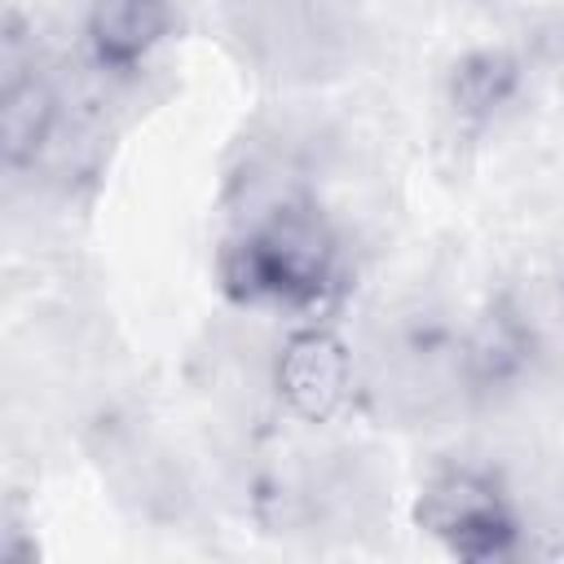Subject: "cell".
I'll return each instance as SVG.
<instances>
[{
	"label": "cell",
	"mask_w": 564,
	"mask_h": 564,
	"mask_svg": "<svg viewBox=\"0 0 564 564\" xmlns=\"http://www.w3.org/2000/svg\"><path fill=\"white\" fill-rule=\"evenodd\" d=\"M335 260L339 251L326 220L286 203L220 251V286L238 304L313 308L335 282Z\"/></svg>",
	"instance_id": "6da1fadb"
},
{
	"label": "cell",
	"mask_w": 564,
	"mask_h": 564,
	"mask_svg": "<svg viewBox=\"0 0 564 564\" xmlns=\"http://www.w3.org/2000/svg\"><path fill=\"white\" fill-rule=\"evenodd\" d=\"M414 520L423 533H432L463 560H494V555H507L516 542V516L502 489L489 476L467 467L436 476L419 494Z\"/></svg>",
	"instance_id": "7a4b0ae2"
},
{
	"label": "cell",
	"mask_w": 564,
	"mask_h": 564,
	"mask_svg": "<svg viewBox=\"0 0 564 564\" xmlns=\"http://www.w3.org/2000/svg\"><path fill=\"white\" fill-rule=\"evenodd\" d=\"M273 383L291 414H300L304 423H326L352 397V357L339 335L308 326L282 344Z\"/></svg>",
	"instance_id": "3957f363"
},
{
	"label": "cell",
	"mask_w": 564,
	"mask_h": 564,
	"mask_svg": "<svg viewBox=\"0 0 564 564\" xmlns=\"http://www.w3.org/2000/svg\"><path fill=\"white\" fill-rule=\"evenodd\" d=\"M167 0H88V40L101 66H137L167 31Z\"/></svg>",
	"instance_id": "277c9868"
},
{
	"label": "cell",
	"mask_w": 564,
	"mask_h": 564,
	"mask_svg": "<svg viewBox=\"0 0 564 564\" xmlns=\"http://www.w3.org/2000/svg\"><path fill=\"white\" fill-rule=\"evenodd\" d=\"M57 119V97L40 75H13L4 84L0 97V145H4V163L22 167L40 154V145L48 141Z\"/></svg>",
	"instance_id": "5b68a950"
},
{
	"label": "cell",
	"mask_w": 564,
	"mask_h": 564,
	"mask_svg": "<svg viewBox=\"0 0 564 564\" xmlns=\"http://www.w3.org/2000/svg\"><path fill=\"white\" fill-rule=\"evenodd\" d=\"M516 88H520V66L502 48H476L458 57L449 75V101L463 119H489L516 97Z\"/></svg>",
	"instance_id": "8992f818"
}]
</instances>
